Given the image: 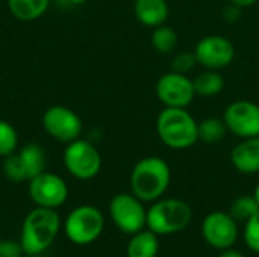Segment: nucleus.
<instances>
[{
	"mask_svg": "<svg viewBox=\"0 0 259 257\" xmlns=\"http://www.w3.org/2000/svg\"><path fill=\"white\" fill-rule=\"evenodd\" d=\"M156 135L171 150H188L199 142V121L188 108H164L156 118Z\"/></svg>",
	"mask_w": 259,
	"mask_h": 257,
	"instance_id": "obj_1",
	"label": "nucleus"
},
{
	"mask_svg": "<svg viewBox=\"0 0 259 257\" xmlns=\"http://www.w3.org/2000/svg\"><path fill=\"white\" fill-rule=\"evenodd\" d=\"M171 182L170 165L159 156L140 159L131 171V189L143 203L159 200Z\"/></svg>",
	"mask_w": 259,
	"mask_h": 257,
	"instance_id": "obj_2",
	"label": "nucleus"
},
{
	"mask_svg": "<svg viewBox=\"0 0 259 257\" xmlns=\"http://www.w3.org/2000/svg\"><path fill=\"white\" fill-rule=\"evenodd\" d=\"M61 220L55 209L36 206L30 211L21 227L20 244L24 254H41L46 251L59 233Z\"/></svg>",
	"mask_w": 259,
	"mask_h": 257,
	"instance_id": "obj_3",
	"label": "nucleus"
},
{
	"mask_svg": "<svg viewBox=\"0 0 259 257\" xmlns=\"http://www.w3.org/2000/svg\"><path fill=\"white\" fill-rule=\"evenodd\" d=\"M193 220L190 204L179 198H159L147 209V229L159 235L185 230Z\"/></svg>",
	"mask_w": 259,
	"mask_h": 257,
	"instance_id": "obj_4",
	"label": "nucleus"
},
{
	"mask_svg": "<svg viewBox=\"0 0 259 257\" xmlns=\"http://www.w3.org/2000/svg\"><path fill=\"white\" fill-rule=\"evenodd\" d=\"M3 173L8 180L14 183L29 182L46 171L47 155L39 144L29 142L3 158Z\"/></svg>",
	"mask_w": 259,
	"mask_h": 257,
	"instance_id": "obj_5",
	"label": "nucleus"
},
{
	"mask_svg": "<svg viewBox=\"0 0 259 257\" xmlns=\"http://www.w3.org/2000/svg\"><path fill=\"white\" fill-rule=\"evenodd\" d=\"M105 229V217L96 206L83 204L73 209L64 224L67 238L76 245H88L97 241Z\"/></svg>",
	"mask_w": 259,
	"mask_h": 257,
	"instance_id": "obj_6",
	"label": "nucleus"
},
{
	"mask_svg": "<svg viewBox=\"0 0 259 257\" xmlns=\"http://www.w3.org/2000/svg\"><path fill=\"white\" fill-rule=\"evenodd\" d=\"M64 167L77 180H91L102 170L100 151L87 139H74L64 150Z\"/></svg>",
	"mask_w": 259,
	"mask_h": 257,
	"instance_id": "obj_7",
	"label": "nucleus"
},
{
	"mask_svg": "<svg viewBox=\"0 0 259 257\" xmlns=\"http://www.w3.org/2000/svg\"><path fill=\"white\" fill-rule=\"evenodd\" d=\"M109 215L118 230L135 235L147 227V209L132 192H120L109 203Z\"/></svg>",
	"mask_w": 259,
	"mask_h": 257,
	"instance_id": "obj_8",
	"label": "nucleus"
},
{
	"mask_svg": "<svg viewBox=\"0 0 259 257\" xmlns=\"http://www.w3.org/2000/svg\"><path fill=\"white\" fill-rule=\"evenodd\" d=\"M155 94L164 108H188L196 98L193 79L173 70L158 79Z\"/></svg>",
	"mask_w": 259,
	"mask_h": 257,
	"instance_id": "obj_9",
	"label": "nucleus"
},
{
	"mask_svg": "<svg viewBox=\"0 0 259 257\" xmlns=\"http://www.w3.org/2000/svg\"><path fill=\"white\" fill-rule=\"evenodd\" d=\"M194 55L197 64L206 70H225L235 59V45L234 42L223 35H206L200 38L194 47Z\"/></svg>",
	"mask_w": 259,
	"mask_h": 257,
	"instance_id": "obj_10",
	"label": "nucleus"
},
{
	"mask_svg": "<svg viewBox=\"0 0 259 257\" xmlns=\"http://www.w3.org/2000/svg\"><path fill=\"white\" fill-rule=\"evenodd\" d=\"M41 121L44 130L53 139L65 144L79 139L83 130L82 118L71 108L62 105H55L46 109Z\"/></svg>",
	"mask_w": 259,
	"mask_h": 257,
	"instance_id": "obj_11",
	"label": "nucleus"
},
{
	"mask_svg": "<svg viewBox=\"0 0 259 257\" xmlns=\"http://www.w3.org/2000/svg\"><path fill=\"white\" fill-rule=\"evenodd\" d=\"M223 120L229 133L240 139L259 136V105L241 98L229 103L225 109Z\"/></svg>",
	"mask_w": 259,
	"mask_h": 257,
	"instance_id": "obj_12",
	"label": "nucleus"
},
{
	"mask_svg": "<svg viewBox=\"0 0 259 257\" xmlns=\"http://www.w3.org/2000/svg\"><path fill=\"white\" fill-rule=\"evenodd\" d=\"M29 197L36 206L56 209L67 201L68 186L58 174L44 171L29 180Z\"/></svg>",
	"mask_w": 259,
	"mask_h": 257,
	"instance_id": "obj_13",
	"label": "nucleus"
},
{
	"mask_svg": "<svg viewBox=\"0 0 259 257\" xmlns=\"http://www.w3.org/2000/svg\"><path fill=\"white\" fill-rule=\"evenodd\" d=\"M203 239L217 250L231 248L238 238V226L229 212L214 211L203 218Z\"/></svg>",
	"mask_w": 259,
	"mask_h": 257,
	"instance_id": "obj_14",
	"label": "nucleus"
},
{
	"mask_svg": "<svg viewBox=\"0 0 259 257\" xmlns=\"http://www.w3.org/2000/svg\"><path fill=\"white\" fill-rule=\"evenodd\" d=\"M231 164L241 174L259 173V136L241 139L231 151Z\"/></svg>",
	"mask_w": 259,
	"mask_h": 257,
	"instance_id": "obj_15",
	"label": "nucleus"
},
{
	"mask_svg": "<svg viewBox=\"0 0 259 257\" xmlns=\"http://www.w3.org/2000/svg\"><path fill=\"white\" fill-rule=\"evenodd\" d=\"M134 15L144 27L155 29L165 24L170 15V6L167 0H135Z\"/></svg>",
	"mask_w": 259,
	"mask_h": 257,
	"instance_id": "obj_16",
	"label": "nucleus"
},
{
	"mask_svg": "<svg viewBox=\"0 0 259 257\" xmlns=\"http://www.w3.org/2000/svg\"><path fill=\"white\" fill-rule=\"evenodd\" d=\"M196 97H203V98H211L219 95L226 85V80L223 74L219 70H203L200 74H197L193 79Z\"/></svg>",
	"mask_w": 259,
	"mask_h": 257,
	"instance_id": "obj_17",
	"label": "nucleus"
},
{
	"mask_svg": "<svg viewBox=\"0 0 259 257\" xmlns=\"http://www.w3.org/2000/svg\"><path fill=\"white\" fill-rule=\"evenodd\" d=\"M159 251L158 235L152 230H141L132 235L126 253L127 257H156Z\"/></svg>",
	"mask_w": 259,
	"mask_h": 257,
	"instance_id": "obj_18",
	"label": "nucleus"
},
{
	"mask_svg": "<svg viewBox=\"0 0 259 257\" xmlns=\"http://www.w3.org/2000/svg\"><path fill=\"white\" fill-rule=\"evenodd\" d=\"M50 0H8V9L12 17L21 21H33L46 14Z\"/></svg>",
	"mask_w": 259,
	"mask_h": 257,
	"instance_id": "obj_19",
	"label": "nucleus"
},
{
	"mask_svg": "<svg viewBox=\"0 0 259 257\" xmlns=\"http://www.w3.org/2000/svg\"><path fill=\"white\" fill-rule=\"evenodd\" d=\"M229 130L223 117H206L199 121V141L205 144H217L228 136Z\"/></svg>",
	"mask_w": 259,
	"mask_h": 257,
	"instance_id": "obj_20",
	"label": "nucleus"
},
{
	"mask_svg": "<svg viewBox=\"0 0 259 257\" xmlns=\"http://www.w3.org/2000/svg\"><path fill=\"white\" fill-rule=\"evenodd\" d=\"M152 47L161 53V55H170L175 52V48L178 47V33L173 27L167 26V24H161L158 27L153 29L152 32Z\"/></svg>",
	"mask_w": 259,
	"mask_h": 257,
	"instance_id": "obj_21",
	"label": "nucleus"
},
{
	"mask_svg": "<svg viewBox=\"0 0 259 257\" xmlns=\"http://www.w3.org/2000/svg\"><path fill=\"white\" fill-rule=\"evenodd\" d=\"M259 212V204L253 195H241L235 198L231 204L229 214L235 221H247Z\"/></svg>",
	"mask_w": 259,
	"mask_h": 257,
	"instance_id": "obj_22",
	"label": "nucleus"
},
{
	"mask_svg": "<svg viewBox=\"0 0 259 257\" xmlns=\"http://www.w3.org/2000/svg\"><path fill=\"white\" fill-rule=\"evenodd\" d=\"M18 133L15 127L6 121L0 120V158H6L18 150Z\"/></svg>",
	"mask_w": 259,
	"mask_h": 257,
	"instance_id": "obj_23",
	"label": "nucleus"
},
{
	"mask_svg": "<svg viewBox=\"0 0 259 257\" xmlns=\"http://www.w3.org/2000/svg\"><path fill=\"white\" fill-rule=\"evenodd\" d=\"M196 65L199 64L194 52H181L176 53L171 59V70L181 74H188L196 68Z\"/></svg>",
	"mask_w": 259,
	"mask_h": 257,
	"instance_id": "obj_24",
	"label": "nucleus"
},
{
	"mask_svg": "<svg viewBox=\"0 0 259 257\" xmlns=\"http://www.w3.org/2000/svg\"><path fill=\"white\" fill-rule=\"evenodd\" d=\"M244 241H246V245L252 251L259 253V212L255 214L250 220L246 221Z\"/></svg>",
	"mask_w": 259,
	"mask_h": 257,
	"instance_id": "obj_25",
	"label": "nucleus"
},
{
	"mask_svg": "<svg viewBox=\"0 0 259 257\" xmlns=\"http://www.w3.org/2000/svg\"><path fill=\"white\" fill-rule=\"evenodd\" d=\"M24 251L20 242L0 241V257H23Z\"/></svg>",
	"mask_w": 259,
	"mask_h": 257,
	"instance_id": "obj_26",
	"label": "nucleus"
},
{
	"mask_svg": "<svg viewBox=\"0 0 259 257\" xmlns=\"http://www.w3.org/2000/svg\"><path fill=\"white\" fill-rule=\"evenodd\" d=\"M240 12H241V8L234 5V3H231L223 11V20H226L229 23H234V21H237L240 18Z\"/></svg>",
	"mask_w": 259,
	"mask_h": 257,
	"instance_id": "obj_27",
	"label": "nucleus"
},
{
	"mask_svg": "<svg viewBox=\"0 0 259 257\" xmlns=\"http://www.w3.org/2000/svg\"><path fill=\"white\" fill-rule=\"evenodd\" d=\"M229 2L234 3V5H237V6H240L243 9V8H250V6L256 5L259 0H229Z\"/></svg>",
	"mask_w": 259,
	"mask_h": 257,
	"instance_id": "obj_28",
	"label": "nucleus"
},
{
	"mask_svg": "<svg viewBox=\"0 0 259 257\" xmlns=\"http://www.w3.org/2000/svg\"><path fill=\"white\" fill-rule=\"evenodd\" d=\"M220 257H244L240 251H235V250H231V248H228V250H225Z\"/></svg>",
	"mask_w": 259,
	"mask_h": 257,
	"instance_id": "obj_29",
	"label": "nucleus"
},
{
	"mask_svg": "<svg viewBox=\"0 0 259 257\" xmlns=\"http://www.w3.org/2000/svg\"><path fill=\"white\" fill-rule=\"evenodd\" d=\"M253 197L256 198V201H258L259 204V183L256 185V188H255V192H253Z\"/></svg>",
	"mask_w": 259,
	"mask_h": 257,
	"instance_id": "obj_30",
	"label": "nucleus"
},
{
	"mask_svg": "<svg viewBox=\"0 0 259 257\" xmlns=\"http://www.w3.org/2000/svg\"><path fill=\"white\" fill-rule=\"evenodd\" d=\"M73 5H82V3H85L87 0H70Z\"/></svg>",
	"mask_w": 259,
	"mask_h": 257,
	"instance_id": "obj_31",
	"label": "nucleus"
},
{
	"mask_svg": "<svg viewBox=\"0 0 259 257\" xmlns=\"http://www.w3.org/2000/svg\"><path fill=\"white\" fill-rule=\"evenodd\" d=\"M24 257H41L39 254H26Z\"/></svg>",
	"mask_w": 259,
	"mask_h": 257,
	"instance_id": "obj_32",
	"label": "nucleus"
}]
</instances>
